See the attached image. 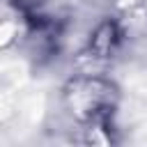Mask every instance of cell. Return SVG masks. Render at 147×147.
<instances>
[{
	"label": "cell",
	"instance_id": "obj_1",
	"mask_svg": "<svg viewBox=\"0 0 147 147\" xmlns=\"http://www.w3.org/2000/svg\"><path fill=\"white\" fill-rule=\"evenodd\" d=\"M117 87L103 78H76L69 80L64 87V103L69 113L85 122V124H96L103 131H110V119L117 108Z\"/></svg>",
	"mask_w": 147,
	"mask_h": 147
},
{
	"label": "cell",
	"instance_id": "obj_2",
	"mask_svg": "<svg viewBox=\"0 0 147 147\" xmlns=\"http://www.w3.org/2000/svg\"><path fill=\"white\" fill-rule=\"evenodd\" d=\"M122 44V30L115 21H106L96 28V32L90 39V53L94 57H110L117 46Z\"/></svg>",
	"mask_w": 147,
	"mask_h": 147
}]
</instances>
